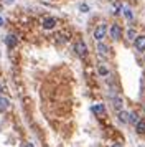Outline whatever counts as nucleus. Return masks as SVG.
<instances>
[{"label": "nucleus", "mask_w": 145, "mask_h": 147, "mask_svg": "<svg viewBox=\"0 0 145 147\" xmlns=\"http://www.w3.org/2000/svg\"><path fill=\"white\" fill-rule=\"evenodd\" d=\"M107 35V25L105 23H99L96 30H94V40L96 41H102Z\"/></svg>", "instance_id": "1"}, {"label": "nucleus", "mask_w": 145, "mask_h": 147, "mask_svg": "<svg viewBox=\"0 0 145 147\" xmlns=\"http://www.w3.org/2000/svg\"><path fill=\"white\" fill-rule=\"evenodd\" d=\"M74 53L78 55L79 58H86L87 56V47L83 40H78L74 43Z\"/></svg>", "instance_id": "2"}, {"label": "nucleus", "mask_w": 145, "mask_h": 147, "mask_svg": "<svg viewBox=\"0 0 145 147\" xmlns=\"http://www.w3.org/2000/svg\"><path fill=\"white\" fill-rule=\"evenodd\" d=\"M134 47L137 51H145V35H137L134 40Z\"/></svg>", "instance_id": "3"}, {"label": "nucleus", "mask_w": 145, "mask_h": 147, "mask_svg": "<svg viewBox=\"0 0 145 147\" xmlns=\"http://www.w3.org/2000/svg\"><path fill=\"white\" fill-rule=\"evenodd\" d=\"M109 35H111L112 40H120L122 38V28L119 27V25H112L109 28Z\"/></svg>", "instance_id": "4"}, {"label": "nucleus", "mask_w": 145, "mask_h": 147, "mask_svg": "<svg viewBox=\"0 0 145 147\" xmlns=\"http://www.w3.org/2000/svg\"><path fill=\"white\" fill-rule=\"evenodd\" d=\"M117 117L122 124H130V113L129 111H124V109L117 111Z\"/></svg>", "instance_id": "5"}, {"label": "nucleus", "mask_w": 145, "mask_h": 147, "mask_svg": "<svg viewBox=\"0 0 145 147\" xmlns=\"http://www.w3.org/2000/svg\"><path fill=\"white\" fill-rule=\"evenodd\" d=\"M54 27H56V18L46 17L45 20H43V28H45V30H53Z\"/></svg>", "instance_id": "6"}, {"label": "nucleus", "mask_w": 145, "mask_h": 147, "mask_svg": "<svg viewBox=\"0 0 145 147\" xmlns=\"http://www.w3.org/2000/svg\"><path fill=\"white\" fill-rule=\"evenodd\" d=\"M112 102H114L112 106H114V109H115V111H120V109H122V106H124V101H122V98H120V96H117V94H115V96H112Z\"/></svg>", "instance_id": "7"}, {"label": "nucleus", "mask_w": 145, "mask_h": 147, "mask_svg": "<svg viewBox=\"0 0 145 147\" xmlns=\"http://www.w3.org/2000/svg\"><path fill=\"white\" fill-rule=\"evenodd\" d=\"M5 45L8 48H15L17 47V36H15V35H7L5 36Z\"/></svg>", "instance_id": "8"}, {"label": "nucleus", "mask_w": 145, "mask_h": 147, "mask_svg": "<svg viewBox=\"0 0 145 147\" xmlns=\"http://www.w3.org/2000/svg\"><path fill=\"white\" fill-rule=\"evenodd\" d=\"M8 107H10V99H8V98H3V96H0V113H5Z\"/></svg>", "instance_id": "9"}, {"label": "nucleus", "mask_w": 145, "mask_h": 147, "mask_svg": "<svg viewBox=\"0 0 145 147\" xmlns=\"http://www.w3.org/2000/svg\"><path fill=\"white\" fill-rule=\"evenodd\" d=\"M91 113L92 114H97V116H102V114L105 113L104 104H94V106L91 107Z\"/></svg>", "instance_id": "10"}, {"label": "nucleus", "mask_w": 145, "mask_h": 147, "mask_svg": "<svg viewBox=\"0 0 145 147\" xmlns=\"http://www.w3.org/2000/svg\"><path fill=\"white\" fill-rule=\"evenodd\" d=\"M97 53L101 55V56H107V55H109V48L105 47L104 43L97 41Z\"/></svg>", "instance_id": "11"}, {"label": "nucleus", "mask_w": 145, "mask_h": 147, "mask_svg": "<svg viewBox=\"0 0 145 147\" xmlns=\"http://www.w3.org/2000/svg\"><path fill=\"white\" fill-rule=\"evenodd\" d=\"M135 131H137V134H145V121H138L137 124H135Z\"/></svg>", "instance_id": "12"}, {"label": "nucleus", "mask_w": 145, "mask_h": 147, "mask_svg": "<svg viewBox=\"0 0 145 147\" xmlns=\"http://www.w3.org/2000/svg\"><path fill=\"white\" fill-rule=\"evenodd\" d=\"M97 71H99L101 76H107V74H109V69H107V66H105L104 63H101V65L97 66Z\"/></svg>", "instance_id": "13"}, {"label": "nucleus", "mask_w": 145, "mask_h": 147, "mask_svg": "<svg viewBox=\"0 0 145 147\" xmlns=\"http://www.w3.org/2000/svg\"><path fill=\"white\" fill-rule=\"evenodd\" d=\"M124 15L127 20H132V17H134V13H132V10L129 7H124Z\"/></svg>", "instance_id": "14"}, {"label": "nucleus", "mask_w": 145, "mask_h": 147, "mask_svg": "<svg viewBox=\"0 0 145 147\" xmlns=\"http://www.w3.org/2000/svg\"><path fill=\"white\" fill-rule=\"evenodd\" d=\"M127 36H129L130 40H135V36H137L135 30H134V28H129V30H127Z\"/></svg>", "instance_id": "15"}, {"label": "nucleus", "mask_w": 145, "mask_h": 147, "mask_svg": "<svg viewBox=\"0 0 145 147\" xmlns=\"http://www.w3.org/2000/svg\"><path fill=\"white\" fill-rule=\"evenodd\" d=\"M138 121H140V119H138L137 114H135V113H130V124H137Z\"/></svg>", "instance_id": "16"}, {"label": "nucleus", "mask_w": 145, "mask_h": 147, "mask_svg": "<svg viewBox=\"0 0 145 147\" xmlns=\"http://www.w3.org/2000/svg\"><path fill=\"white\" fill-rule=\"evenodd\" d=\"M79 8H81L83 12H86V10H87V5H81V7H79Z\"/></svg>", "instance_id": "17"}, {"label": "nucleus", "mask_w": 145, "mask_h": 147, "mask_svg": "<svg viewBox=\"0 0 145 147\" xmlns=\"http://www.w3.org/2000/svg\"><path fill=\"white\" fill-rule=\"evenodd\" d=\"M23 147H35V146H33L32 142H26V144H25V146H23Z\"/></svg>", "instance_id": "18"}, {"label": "nucleus", "mask_w": 145, "mask_h": 147, "mask_svg": "<svg viewBox=\"0 0 145 147\" xmlns=\"http://www.w3.org/2000/svg\"><path fill=\"white\" fill-rule=\"evenodd\" d=\"M111 147H122V146H120V144H112Z\"/></svg>", "instance_id": "19"}, {"label": "nucleus", "mask_w": 145, "mask_h": 147, "mask_svg": "<svg viewBox=\"0 0 145 147\" xmlns=\"http://www.w3.org/2000/svg\"><path fill=\"white\" fill-rule=\"evenodd\" d=\"M2 25H3V18H2V17H0V27H2Z\"/></svg>", "instance_id": "20"}, {"label": "nucleus", "mask_w": 145, "mask_h": 147, "mask_svg": "<svg viewBox=\"0 0 145 147\" xmlns=\"http://www.w3.org/2000/svg\"><path fill=\"white\" fill-rule=\"evenodd\" d=\"M5 2H7V3H12L13 0H5Z\"/></svg>", "instance_id": "21"}, {"label": "nucleus", "mask_w": 145, "mask_h": 147, "mask_svg": "<svg viewBox=\"0 0 145 147\" xmlns=\"http://www.w3.org/2000/svg\"><path fill=\"white\" fill-rule=\"evenodd\" d=\"M2 91H3V86H2V84H0V93H2Z\"/></svg>", "instance_id": "22"}, {"label": "nucleus", "mask_w": 145, "mask_h": 147, "mask_svg": "<svg viewBox=\"0 0 145 147\" xmlns=\"http://www.w3.org/2000/svg\"><path fill=\"white\" fill-rule=\"evenodd\" d=\"M109 2H112V0H109Z\"/></svg>", "instance_id": "23"}]
</instances>
